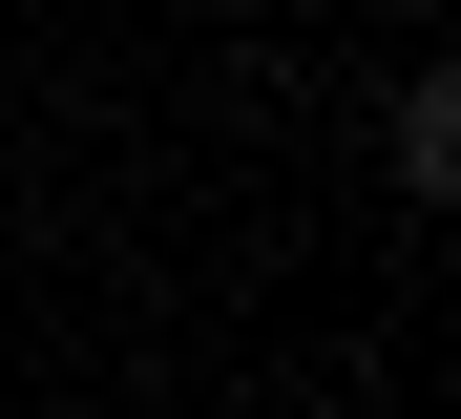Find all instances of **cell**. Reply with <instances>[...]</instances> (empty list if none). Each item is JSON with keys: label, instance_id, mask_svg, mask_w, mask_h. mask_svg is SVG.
<instances>
[{"label": "cell", "instance_id": "obj_1", "mask_svg": "<svg viewBox=\"0 0 461 419\" xmlns=\"http://www.w3.org/2000/svg\"><path fill=\"white\" fill-rule=\"evenodd\" d=\"M377 168H399L420 210H461V63H420L399 105H377Z\"/></svg>", "mask_w": 461, "mask_h": 419}]
</instances>
